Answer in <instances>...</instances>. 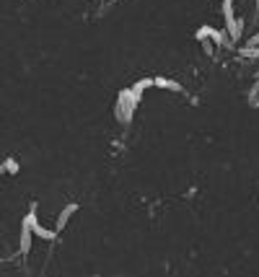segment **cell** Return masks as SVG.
<instances>
[{
    "label": "cell",
    "mask_w": 259,
    "mask_h": 277,
    "mask_svg": "<svg viewBox=\"0 0 259 277\" xmlns=\"http://www.w3.org/2000/svg\"><path fill=\"white\" fill-rule=\"evenodd\" d=\"M138 99L133 96V91L130 88H122L119 94H117V101H114V120L119 125H130L135 117V109H138Z\"/></svg>",
    "instance_id": "1"
},
{
    "label": "cell",
    "mask_w": 259,
    "mask_h": 277,
    "mask_svg": "<svg viewBox=\"0 0 259 277\" xmlns=\"http://www.w3.org/2000/svg\"><path fill=\"white\" fill-rule=\"evenodd\" d=\"M31 228L29 225H21V239H18V251L21 254H24V257H26V254L31 251Z\"/></svg>",
    "instance_id": "3"
},
{
    "label": "cell",
    "mask_w": 259,
    "mask_h": 277,
    "mask_svg": "<svg viewBox=\"0 0 259 277\" xmlns=\"http://www.w3.org/2000/svg\"><path fill=\"white\" fill-rule=\"evenodd\" d=\"M145 88H153V78H140L133 88H130V91H133V96L140 101L143 99V94H145Z\"/></svg>",
    "instance_id": "6"
},
{
    "label": "cell",
    "mask_w": 259,
    "mask_h": 277,
    "mask_svg": "<svg viewBox=\"0 0 259 277\" xmlns=\"http://www.w3.org/2000/svg\"><path fill=\"white\" fill-rule=\"evenodd\" d=\"M6 174V169H3V164H0V176H3Z\"/></svg>",
    "instance_id": "11"
},
{
    "label": "cell",
    "mask_w": 259,
    "mask_h": 277,
    "mask_svg": "<svg viewBox=\"0 0 259 277\" xmlns=\"http://www.w3.org/2000/svg\"><path fill=\"white\" fill-rule=\"evenodd\" d=\"M3 169H6V174H18V171H21V166H18V161H16V158H6Z\"/></svg>",
    "instance_id": "9"
},
{
    "label": "cell",
    "mask_w": 259,
    "mask_h": 277,
    "mask_svg": "<svg viewBox=\"0 0 259 277\" xmlns=\"http://www.w3.org/2000/svg\"><path fill=\"white\" fill-rule=\"evenodd\" d=\"M239 55L246 57V60H259V47H249V44H246V47L239 50Z\"/></svg>",
    "instance_id": "8"
},
{
    "label": "cell",
    "mask_w": 259,
    "mask_h": 277,
    "mask_svg": "<svg viewBox=\"0 0 259 277\" xmlns=\"http://www.w3.org/2000/svg\"><path fill=\"white\" fill-rule=\"evenodd\" d=\"M249 47H259V31H256V34L249 39Z\"/></svg>",
    "instance_id": "10"
},
{
    "label": "cell",
    "mask_w": 259,
    "mask_h": 277,
    "mask_svg": "<svg viewBox=\"0 0 259 277\" xmlns=\"http://www.w3.org/2000/svg\"><path fill=\"white\" fill-rule=\"evenodd\" d=\"M75 213H78V205H75V202H68V205H65L62 210H60L57 220H55V230H62L65 225H68V220H70Z\"/></svg>",
    "instance_id": "2"
},
{
    "label": "cell",
    "mask_w": 259,
    "mask_h": 277,
    "mask_svg": "<svg viewBox=\"0 0 259 277\" xmlns=\"http://www.w3.org/2000/svg\"><path fill=\"white\" fill-rule=\"evenodd\" d=\"M31 233H34V236H39V239H45V241H55L57 230H50V228H45L41 223H36V225L31 228Z\"/></svg>",
    "instance_id": "7"
},
{
    "label": "cell",
    "mask_w": 259,
    "mask_h": 277,
    "mask_svg": "<svg viewBox=\"0 0 259 277\" xmlns=\"http://www.w3.org/2000/svg\"><path fill=\"white\" fill-rule=\"evenodd\" d=\"M256 8H259V0H256Z\"/></svg>",
    "instance_id": "13"
},
{
    "label": "cell",
    "mask_w": 259,
    "mask_h": 277,
    "mask_svg": "<svg viewBox=\"0 0 259 277\" xmlns=\"http://www.w3.org/2000/svg\"><path fill=\"white\" fill-rule=\"evenodd\" d=\"M228 3H233V0H228Z\"/></svg>",
    "instance_id": "14"
},
{
    "label": "cell",
    "mask_w": 259,
    "mask_h": 277,
    "mask_svg": "<svg viewBox=\"0 0 259 277\" xmlns=\"http://www.w3.org/2000/svg\"><path fill=\"white\" fill-rule=\"evenodd\" d=\"M153 88H163V91H182V86L171 78H163V75H156L153 78Z\"/></svg>",
    "instance_id": "5"
},
{
    "label": "cell",
    "mask_w": 259,
    "mask_h": 277,
    "mask_svg": "<svg viewBox=\"0 0 259 277\" xmlns=\"http://www.w3.org/2000/svg\"><path fill=\"white\" fill-rule=\"evenodd\" d=\"M210 42H212V44H218V47H231V44H233V42L228 39V34H226V31L212 29V26H210Z\"/></svg>",
    "instance_id": "4"
},
{
    "label": "cell",
    "mask_w": 259,
    "mask_h": 277,
    "mask_svg": "<svg viewBox=\"0 0 259 277\" xmlns=\"http://www.w3.org/2000/svg\"><path fill=\"white\" fill-rule=\"evenodd\" d=\"M109 3H112V6H114V3H119V0H109Z\"/></svg>",
    "instance_id": "12"
}]
</instances>
